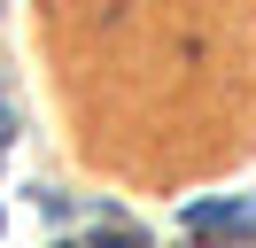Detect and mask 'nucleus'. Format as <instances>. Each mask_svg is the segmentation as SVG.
<instances>
[{
  "label": "nucleus",
  "mask_w": 256,
  "mask_h": 248,
  "mask_svg": "<svg viewBox=\"0 0 256 248\" xmlns=\"http://www.w3.org/2000/svg\"><path fill=\"white\" fill-rule=\"evenodd\" d=\"M94 248H140V240H132V232H109V240H94Z\"/></svg>",
  "instance_id": "f257e3e1"
},
{
  "label": "nucleus",
  "mask_w": 256,
  "mask_h": 248,
  "mask_svg": "<svg viewBox=\"0 0 256 248\" xmlns=\"http://www.w3.org/2000/svg\"><path fill=\"white\" fill-rule=\"evenodd\" d=\"M8 132H16V116H8V101H0V140H8Z\"/></svg>",
  "instance_id": "f03ea898"
}]
</instances>
